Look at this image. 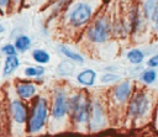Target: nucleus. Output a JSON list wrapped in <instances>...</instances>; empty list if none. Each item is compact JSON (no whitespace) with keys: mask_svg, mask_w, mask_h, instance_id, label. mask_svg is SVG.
<instances>
[{"mask_svg":"<svg viewBox=\"0 0 158 137\" xmlns=\"http://www.w3.org/2000/svg\"><path fill=\"white\" fill-rule=\"evenodd\" d=\"M68 112L75 123H85L90 118L91 105L84 94H77L68 100Z\"/></svg>","mask_w":158,"mask_h":137,"instance_id":"f257e3e1","label":"nucleus"},{"mask_svg":"<svg viewBox=\"0 0 158 137\" xmlns=\"http://www.w3.org/2000/svg\"><path fill=\"white\" fill-rule=\"evenodd\" d=\"M94 14V7L89 1H78L68 12V22L72 27L79 28L88 23Z\"/></svg>","mask_w":158,"mask_h":137,"instance_id":"f03ea898","label":"nucleus"},{"mask_svg":"<svg viewBox=\"0 0 158 137\" xmlns=\"http://www.w3.org/2000/svg\"><path fill=\"white\" fill-rule=\"evenodd\" d=\"M48 116V104L44 98H37L28 118V132L36 133L38 132L46 123Z\"/></svg>","mask_w":158,"mask_h":137,"instance_id":"7ed1b4c3","label":"nucleus"},{"mask_svg":"<svg viewBox=\"0 0 158 137\" xmlns=\"http://www.w3.org/2000/svg\"><path fill=\"white\" fill-rule=\"evenodd\" d=\"M110 22L106 16H98L86 28L85 36L89 42L104 43L110 35Z\"/></svg>","mask_w":158,"mask_h":137,"instance_id":"20e7f679","label":"nucleus"},{"mask_svg":"<svg viewBox=\"0 0 158 137\" xmlns=\"http://www.w3.org/2000/svg\"><path fill=\"white\" fill-rule=\"evenodd\" d=\"M149 110V99L144 91H136L130 100L128 114L133 118L143 117Z\"/></svg>","mask_w":158,"mask_h":137,"instance_id":"39448f33","label":"nucleus"},{"mask_svg":"<svg viewBox=\"0 0 158 137\" xmlns=\"http://www.w3.org/2000/svg\"><path fill=\"white\" fill-rule=\"evenodd\" d=\"M68 112V100L65 93L63 90H58L54 96L53 106H52V116L56 120H60Z\"/></svg>","mask_w":158,"mask_h":137,"instance_id":"423d86ee","label":"nucleus"},{"mask_svg":"<svg viewBox=\"0 0 158 137\" xmlns=\"http://www.w3.org/2000/svg\"><path fill=\"white\" fill-rule=\"evenodd\" d=\"M11 115L17 123H25L27 121V109L26 105L20 100H14L11 102Z\"/></svg>","mask_w":158,"mask_h":137,"instance_id":"0eeeda50","label":"nucleus"},{"mask_svg":"<svg viewBox=\"0 0 158 137\" xmlns=\"http://www.w3.org/2000/svg\"><path fill=\"white\" fill-rule=\"evenodd\" d=\"M131 95V83L125 80V81H121L114 90V98L116 101L118 102H125L128 100Z\"/></svg>","mask_w":158,"mask_h":137,"instance_id":"6e6552de","label":"nucleus"},{"mask_svg":"<svg viewBox=\"0 0 158 137\" xmlns=\"http://www.w3.org/2000/svg\"><path fill=\"white\" fill-rule=\"evenodd\" d=\"M89 120H90L91 127H94V128H100L104 125L105 117H104V111H102V107H101L100 104L95 102L91 106V112H90V118Z\"/></svg>","mask_w":158,"mask_h":137,"instance_id":"1a4fd4ad","label":"nucleus"},{"mask_svg":"<svg viewBox=\"0 0 158 137\" xmlns=\"http://www.w3.org/2000/svg\"><path fill=\"white\" fill-rule=\"evenodd\" d=\"M16 91L21 99L27 100L36 94V85L32 83H19L16 86Z\"/></svg>","mask_w":158,"mask_h":137,"instance_id":"9d476101","label":"nucleus"},{"mask_svg":"<svg viewBox=\"0 0 158 137\" xmlns=\"http://www.w3.org/2000/svg\"><path fill=\"white\" fill-rule=\"evenodd\" d=\"M95 78H96V73L93 69H85L81 73L78 74L77 80L85 86H91L95 83Z\"/></svg>","mask_w":158,"mask_h":137,"instance_id":"9b49d317","label":"nucleus"},{"mask_svg":"<svg viewBox=\"0 0 158 137\" xmlns=\"http://www.w3.org/2000/svg\"><path fill=\"white\" fill-rule=\"evenodd\" d=\"M20 65V59L17 56H10V57H6L5 59V63H4V77H7L10 74H12L16 68H19Z\"/></svg>","mask_w":158,"mask_h":137,"instance_id":"f8f14e48","label":"nucleus"},{"mask_svg":"<svg viewBox=\"0 0 158 137\" xmlns=\"http://www.w3.org/2000/svg\"><path fill=\"white\" fill-rule=\"evenodd\" d=\"M14 46H15L17 52L23 53L31 47V38L28 36H26V35H20V36L16 37Z\"/></svg>","mask_w":158,"mask_h":137,"instance_id":"ddd939ff","label":"nucleus"},{"mask_svg":"<svg viewBox=\"0 0 158 137\" xmlns=\"http://www.w3.org/2000/svg\"><path fill=\"white\" fill-rule=\"evenodd\" d=\"M59 51H60L67 58H69V60H74V62L80 63V64L84 63L83 56L79 54L78 52H75V51H73V49H70V48H68V47H65V46H59Z\"/></svg>","mask_w":158,"mask_h":137,"instance_id":"4468645a","label":"nucleus"},{"mask_svg":"<svg viewBox=\"0 0 158 137\" xmlns=\"http://www.w3.org/2000/svg\"><path fill=\"white\" fill-rule=\"evenodd\" d=\"M57 72H58L59 75H63V77L70 75V74H73V72H74V64H73L70 60H63L62 63L58 64Z\"/></svg>","mask_w":158,"mask_h":137,"instance_id":"2eb2a0df","label":"nucleus"},{"mask_svg":"<svg viewBox=\"0 0 158 137\" xmlns=\"http://www.w3.org/2000/svg\"><path fill=\"white\" fill-rule=\"evenodd\" d=\"M32 58L37 62V63H40V64H46V63H48L49 62V59H51V57H49V53L48 52H46L44 49H35L33 52H32Z\"/></svg>","mask_w":158,"mask_h":137,"instance_id":"dca6fc26","label":"nucleus"},{"mask_svg":"<svg viewBox=\"0 0 158 137\" xmlns=\"http://www.w3.org/2000/svg\"><path fill=\"white\" fill-rule=\"evenodd\" d=\"M143 58H144V53L138 48H133L127 53V59L133 64H139L143 60Z\"/></svg>","mask_w":158,"mask_h":137,"instance_id":"f3484780","label":"nucleus"},{"mask_svg":"<svg viewBox=\"0 0 158 137\" xmlns=\"http://www.w3.org/2000/svg\"><path fill=\"white\" fill-rule=\"evenodd\" d=\"M157 9H158V0H146L144 1L143 11H144L146 17H148V19L152 17Z\"/></svg>","mask_w":158,"mask_h":137,"instance_id":"a211bd4d","label":"nucleus"},{"mask_svg":"<svg viewBox=\"0 0 158 137\" xmlns=\"http://www.w3.org/2000/svg\"><path fill=\"white\" fill-rule=\"evenodd\" d=\"M139 78L144 84H152V83H154V80L157 78V73L153 68H149V69H146L144 72H142Z\"/></svg>","mask_w":158,"mask_h":137,"instance_id":"6ab92c4d","label":"nucleus"},{"mask_svg":"<svg viewBox=\"0 0 158 137\" xmlns=\"http://www.w3.org/2000/svg\"><path fill=\"white\" fill-rule=\"evenodd\" d=\"M44 73V68L43 67H27L25 69V75L27 78H37V77H42Z\"/></svg>","mask_w":158,"mask_h":137,"instance_id":"aec40b11","label":"nucleus"},{"mask_svg":"<svg viewBox=\"0 0 158 137\" xmlns=\"http://www.w3.org/2000/svg\"><path fill=\"white\" fill-rule=\"evenodd\" d=\"M1 52H2V53L6 56V57H10V56H16V53H17V51H16L15 46H14V44H11V43H7V44L2 46Z\"/></svg>","mask_w":158,"mask_h":137,"instance_id":"412c9836","label":"nucleus"},{"mask_svg":"<svg viewBox=\"0 0 158 137\" xmlns=\"http://www.w3.org/2000/svg\"><path fill=\"white\" fill-rule=\"evenodd\" d=\"M120 79V75L117 74H114V73H106L101 77V81L102 83H112V81H116Z\"/></svg>","mask_w":158,"mask_h":137,"instance_id":"4be33fe9","label":"nucleus"},{"mask_svg":"<svg viewBox=\"0 0 158 137\" xmlns=\"http://www.w3.org/2000/svg\"><path fill=\"white\" fill-rule=\"evenodd\" d=\"M69 1H70V0H58V1L56 2V5L53 6V14H57L58 11H60Z\"/></svg>","mask_w":158,"mask_h":137,"instance_id":"5701e85b","label":"nucleus"},{"mask_svg":"<svg viewBox=\"0 0 158 137\" xmlns=\"http://www.w3.org/2000/svg\"><path fill=\"white\" fill-rule=\"evenodd\" d=\"M147 65H148L149 68H158V54L152 56V57L148 59Z\"/></svg>","mask_w":158,"mask_h":137,"instance_id":"b1692460","label":"nucleus"},{"mask_svg":"<svg viewBox=\"0 0 158 137\" xmlns=\"http://www.w3.org/2000/svg\"><path fill=\"white\" fill-rule=\"evenodd\" d=\"M11 5V0H0V9L1 10H7Z\"/></svg>","mask_w":158,"mask_h":137,"instance_id":"393cba45","label":"nucleus"},{"mask_svg":"<svg viewBox=\"0 0 158 137\" xmlns=\"http://www.w3.org/2000/svg\"><path fill=\"white\" fill-rule=\"evenodd\" d=\"M151 19L153 20V22H154V27H156V30L158 31V9L156 10V12L153 14V16H152Z\"/></svg>","mask_w":158,"mask_h":137,"instance_id":"a878e982","label":"nucleus"},{"mask_svg":"<svg viewBox=\"0 0 158 137\" xmlns=\"http://www.w3.org/2000/svg\"><path fill=\"white\" fill-rule=\"evenodd\" d=\"M20 1H21V0H11V5H14V6H17V5L20 4Z\"/></svg>","mask_w":158,"mask_h":137,"instance_id":"bb28decb","label":"nucleus"},{"mask_svg":"<svg viewBox=\"0 0 158 137\" xmlns=\"http://www.w3.org/2000/svg\"><path fill=\"white\" fill-rule=\"evenodd\" d=\"M2 32H5V27L2 25H0V33H2Z\"/></svg>","mask_w":158,"mask_h":137,"instance_id":"cd10ccee","label":"nucleus"}]
</instances>
